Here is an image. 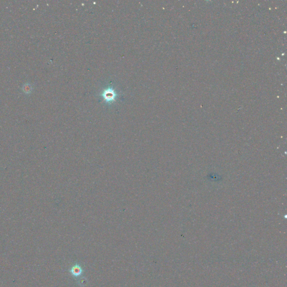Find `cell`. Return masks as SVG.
Masks as SVG:
<instances>
[{
    "label": "cell",
    "instance_id": "cell-2",
    "mask_svg": "<svg viewBox=\"0 0 287 287\" xmlns=\"http://www.w3.org/2000/svg\"><path fill=\"white\" fill-rule=\"evenodd\" d=\"M70 272L73 276L76 277L80 276L81 274V273L83 272V270L80 265H75L73 266V268L71 269Z\"/></svg>",
    "mask_w": 287,
    "mask_h": 287
},
{
    "label": "cell",
    "instance_id": "cell-1",
    "mask_svg": "<svg viewBox=\"0 0 287 287\" xmlns=\"http://www.w3.org/2000/svg\"><path fill=\"white\" fill-rule=\"evenodd\" d=\"M116 95L117 94L116 93L115 91L112 88H108L105 90L102 94V96L106 100V102H112L114 101L116 98Z\"/></svg>",
    "mask_w": 287,
    "mask_h": 287
}]
</instances>
